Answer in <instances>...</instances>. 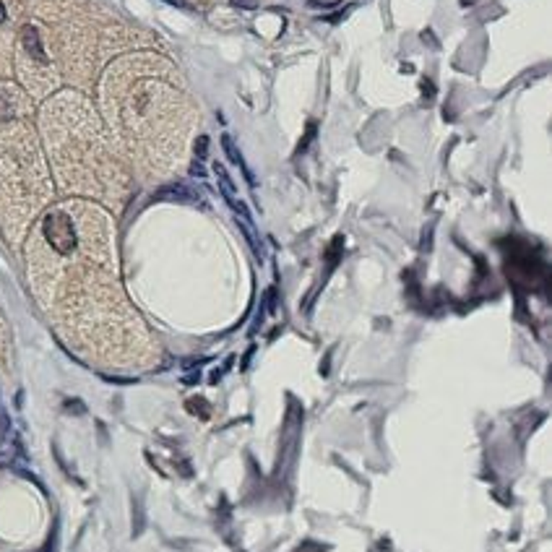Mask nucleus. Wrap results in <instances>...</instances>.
Instances as JSON below:
<instances>
[{
  "instance_id": "20e7f679",
  "label": "nucleus",
  "mask_w": 552,
  "mask_h": 552,
  "mask_svg": "<svg viewBox=\"0 0 552 552\" xmlns=\"http://www.w3.org/2000/svg\"><path fill=\"white\" fill-rule=\"evenodd\" d=\"M232 3H235V6H240V8H256V6H258L256 0H232Z\"/></svg>"
},
{
  "instance_id": "f257e3e1",
  "label": "nucleus",
  "mask_w": 552,
  "mask_h": 552,
  "mask_svg": "<svg viewBox=\"0 0 552 552\" xmlns=\"http://www.w3.org/2000/svg\"><path fill=\"white\" fill-rule=\"evenodd\" d=\"M222 146H224V152H227L229 159H232V162L238 164L240 170L245 172V177H248L250 183H253V175L248 172V167H245V162H242V154H240L238 149H235V143H232V139H229V136H222Z\"/></svg>"
},
{
  "instance_id": "39448f33",
  "label": "nucleus",
  "mask_w": 552,
  "mask_h": 552,
  "mask_svg": "<svg viewBox=\"0 0 552 552\" xmlns=\"http://www.w3.org/2000/svg\"><path fill=\"white\" fill-rule=\"evenodd\" d=\"M3 19H6V11H3V6H0V21H3Z\"/></svg>"
},
{
  "instance_id": "7ed1b4c3",
  "label": "nucleus",
  "mask_w": 552,
  "mask_h": 552,
  "mask_svg": "<svg viewBox=\"0 0 552 552\" xmlns=\"http://www.w3.org/2000/svg\"><path fill=\"white\" fill-rule=\"evenodd\" d=\"M206 146H208V139H198V146H195V152H198V157H206Z\"/></svg>"
},
{
  "instance_id": "f03ea898",
  "label": "nucleus",
  "mask_w": 552,
  "mask_h": 552,
  "mask_svg": "<svg viewBox=\"0 0 552 552\" xmlns=\"http://www.w3.org/2000/svg\"><path fill=\"white\" fill-rule=\"evenodd\" d=\"M24 44H26V50L37 57V60H44V53H42V44H39V37L34 32L32 26H26L24 29Z\"/></svg>"
}]
</instances>
